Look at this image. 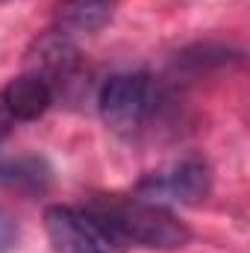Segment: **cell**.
Instances as JSON below:
<instances>
[{
    "instance_id": "6da1fadb",
    "label": "cell",
    "mask_w": 250,
    "mask_h": 253,
    "mask_svg": "<svg viewBox=\"0 0 250 253\" xmlns=\"http://www.w3.org/2000/svg\"><path fill=\"white\" fill-rule=\"evenodd\" d=\"M88 209L97 212L124 245H138L147 251H180L191 242V230L168 206L141 197L97 194L88 200Z\"/></svg>"
},
{
    "instance_id": "7a4b0ae2",
    "label": "cell",
    "mask_w": 250,
    "mask_h": 253,
    "mask_svg": "<svg viewBox=\"0 0 250 253\" xmlns=\"http://www.w3.org/2000/svg\"><path fill=\"white\" fill-rule=\"evenodd\" d=\"M97 112L115 135H121V138L141 135L159 112V88H156L153 77L144 71L109 77L100 85Z\"/></svg>"
},
{
    "instance_id": "3957f363",
    "label": "cell",
    "mask_w": 250,
    "mask_h": 253,
    "mask_svg": "<svg viewBox=\"0 0 250 253\" xmlns=\"http://www.w3.org/2000/svg\"><path fill=\"white\" fill-rule=\"evenodd\" d=\"M44 233L56 253H126L112 227L88 206H50L44 212Z\"/></svg>"
},
{
    "instance_id": "277c9868",
    "label": "cell",
    "mask_w": 250,
    "mask_h": 253,
    "mask_svg": "<svg viewBox=\"0 0 250 253\" xmlns=\"http://www.w3.org/2000/svg\"><path fill=\"white\" fill-rule=\"evenodd\" d=\"M212 191V171L209 162L197 153L171 162L162 171H153L138 180L135 197L159 203V206H194L206 200Z\"/></svg>"
},
{
    "instance_id": "5b68a950",
    "label": "cell",
    "mask_w": 250,
    "mask_h": 253,
    "mask_svg": "<svg viewBox=\"0 0 250 253\" xmlns=\"http://www.w3.org/2000/svg\"><path fill=\"white\" fill-rule=\"evenodd\" d=\"M0 97L6 103V109L12 112L15 124H27V121H39L50 106H53V97H56V85L42 77V74H24V77H15L9 80L3 88H0Z\"/></svg>"
},
{
    "instance_id": "8992f818",
    "label": "cell",
    "mask_w": 250,
    "mask_h": 253,
    "mask_svg": "<svg viewBox=\"0 0 250 253\" xmlns=\"http://www.w3.org/2000/svg\"><path fill=\"white\" fill-rule=\"evenodd\" d=\"M115 6H118V0H59L53 30L68 39L91 36L109 24Z\"/></svg>"
},
{
    "instance_id": "52a82bcc",
    "label": "cell",
    "mask_w": 250,
    "mask_h": 253,
    "mask_svg": "<svg viewBox=\"0 0 250 253\" xmlns=\"http://www.w3.org/2000/svg\"><path fill=\"white\" fill-rule=\"evenodd\" d=\"M50 183V171L42 159H18L0 162V189H12L21 194H42Z\"/></svg>"
},
{
    "instance_id": "ba28073f",
    "label": "cell",
    "mask_w": 250,
    "mask_h": 253,
    "mask_svg": "<svg viewBox=\"0 0 250 253\" xmlns=\"http://www.w3.org/2000/svg\"><path fill=\"white\" fill-rule=\"evenodd\" d=\"M15 245H18V224L9 212L0 209V253L12 251Z\"/></svg>"
},
{
    "instance_id": "9c48e42d",
    "label": "cell",
    "mask_w": 250,
    "mask_h": 253,
    "mask_svg": "<svg viewBox=\"0 0 250 253\" xmlns=\"http://www.w3.org/2000/svg\"><path fill=\"white\" fill-rule=\"evenodd\" d=\"M15 126L18 124H15V118H12V112L6 109V103H3V97H0V141H3Z\"/></svg>"
}]
</instances>
